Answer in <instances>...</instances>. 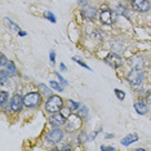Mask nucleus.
Listing matches in <instances>:
<instances>
[{"label": "nucleus", "instance_id": "22", "mask_svg": "<svg viewBox=\"0 0 151 151\" xmlns=\"http://www.w3.org/2000/svg\"><path fill=\"white\" fill-rule=\"evenodd\" d=\"M115 12L118 13V14H124V16H128V11H127V8H125L124 5H122V4H119L118 6H116Z\"/></svg>", "mask_w": 151, "mask_h": 151}, {"label": "nucleus", "instance_id": "26", "mask_svg": "<svg viewBox=\"0 0 151 151\" xmlns=\"http://www.w3.org/2000/svg\"><path fill=\"white\" fill-rule=\"evenodd\" d=\"M114 92H115L116 97H118V98L120 99V101H123V99L125 98V93H124V92H122V91H120V89H115Z\"/></svg>", "mask_w": 151, "mask_h": 151}, {"label": "nucleus", "instance_id": "39", "mask_svg": "<svg viewBox=\"0 0 151 151\" xmlns=\"http://www.w3.org/2000/svg\"><path fill=\"white\" fill-rule=\"evenodd\" d=\"M129 1H132V0H129Z\"/></svg>", "mask_w": 151, "mask_h": 151}, {"label": "nucleus", "instance_id": "16", "mask_svg": "<svg viewBox=\"0 0 151 151\" xmlns=\"http://www.w3.org/2000/svg\"><path fill=\"white\" fill-rule=\"evenodd\" d=\"M8 101H9V94L5 91H1L0 92V105H1V107H4Z\"/></svg>", "mask_w": 151, "mask_h": 151}, {"label": "nucleus", "instance_id": "10", "mask_svg": "<svg viewBox=\"0 0 151 151\" xmlns=\"http://www.w3.org/2000/svg\"><path fill=\"white\" fill-rule=\"evenodd\" d=\"M49 123L52 124L54 128H60L66 124V116L62 115V112H56V114H52V116L49 118Z\"/></svg>", "mask_w": 151, "mask_h": 151}, {"label": "nucleus", "instance_id": "17", "mask_svg": "<svg viewBox=\"0 0 151 151\" xmlns=\"http://www.w3.org/2000/svg\"><path fill=\"white\" fill-rule=\"evenodd\" d=\"M88 139H89V137H88V134H87V132L81 130V132L79 133V136H78V142H79V143H87Z\"/></svg>", "mask_w": 151, "mask_h": 151}, {"label": "nucleus", "instance_id": "8", "mask_svg": "<svg viewBox=\"0 0 151 151\" xmlns=\"http://www.w3.org/2000/svg\"><path fill=\"white\" fill-rule=\"evenodd\" d=\"M81 16L84 17V18L89 19V21H93L94 18H97L98 16V11L97 8L93 5H84L83 8H81Z\"/></svg>", "mask_w": 151, "mask_h": 151}, {"label": "nucleus", "instance_id": "11", "mask_svg": "<svg viewBox=\"0 0 151 151\" xmlns=\"http://www.w3.org/2000/svg\"><path fill=\"white\" fill-rule=\"evenodd\" d=\"M128 65L132 68H143L145 67V60H143L142 56L136 54V56L130 57L128 60Z\"/></svg>", "mask_w": 151, "mask_h": 151}, {"label": "nucleus", "instance_id": "12", "mask_svg": "<svg viewBox=\"0 0 151 151\" xmlns=\"http://www.w3.org/2000/svg\"><path fill=\"white\" fill-rule=\"evenodd\" d=\"M133 106H134V110L139 115H146L147 112H149V106L146 105L145 101H137V102H134Z\"/></svg>", "mask_w": 151, "mask_h": 151}, {"label": "nucleus", "instance_id": "1", "mask_svg": "<svg viewBox=\"0 0 151 151\" xmlns=\"http://www.w3.org/2000/svg\"><path fill=\"white\" fill-rule=\"evenodd\" d=\"M44 107H45V111L48 114H56V112L61 111L63 107V99L60 97V96H49L48 99L45 101V105H44Z\"/></svg>", "mask_w": 151, "mask_h": 151}, {"label": "nucleus", "instance_id": "6", "mask_svg": "<svg viewBox=\"0 0 151 151\" xmlns=\"http://www.w3.org/2000/svg\"><path fill=\"white\" fill-rule=\"evenodd\" d=\"M130 5H132V8L136 12H139V13H146L151 8V4L149 0H132Z\"/></svg>", "mask_w": 151, "mask_h": 151}, {"label": "nucleus", "instance_id": "35", "mask_svg": "<svg viewBox=\"0 0 151 151\" xmlns=\"http://www.w3.org/2000/svg\"><path fill=\"white\" fill-rule=\"evenodd\" d=\"M78 3H79V4H84V5H87V4H88L87 0H78Z\"/></svg>", "mask_w": 151, "mask_h": 151}, {"label": "nucleus", "instance_id": "19", "mask_svg": "<svg viewBox=\"0 0 151 151\" xmlns=\"http://www.w3.org/2000/svg\"><path fill=\"white\" fill-rule=\"evenodd\" d=\"M80 105H81L80 102H75V101H73V99H68L67 101V106L73 110V111H76V110L80 107Z\"/></svg>", "mask_w": 151, "mask_h": 151}, {"label": "nucleus", "instance_id": "37", "mask_svg": "<svg viewBox=\"0 0 151 151\" xmlns=\"http://www.w3.org/2000/svg\"><path fill=\"white\" fill-rule=\"evenodd\" d=\"M105 137H106V138H112V137H114V134H106Z\"/></svg>", "mask_w": 151, "mask_h": 151}, {"label": "nucleus", "instance_id": "13", "mask_svg": "<svg viewBox=\"0 0 151 151\" xmlns=\"http://www.w3.org/2000/svg\"><path fill=\"white\" fill-rule=\"evenodd\" d=\"M137 141H138V134H136V133H130V134L123 137L120 142H122L123 146H129V145H132L133 142H137Z\"/></svg>", "mask_w": 151, "mask_h": 151}, {"label": "nucleus", "instance_id": "34", "mask_svg": "<svg viewBox=\"0 0 151 151\" xmlns=\"http://www.w3.org/2000/svg\"><path fill=\"white\" fill-rule=\"evenodd\" d=\"M60 68H61V71H66L67 70V67H66V65H65V63H61L60 65Z\"/></svg>", "mask_w": 151, "mask_h": 151}, {"label": "nucleus", "instance_id": "27", "mask_svg": "<svg viewBox=\"0 0 151 151\" xmlns=\"http://www.w3.org/2000/svg\"><path fill=\"white\" fill-rule=\"evenodd\" d=\"M56 76L58 78V81H60V83H62V84L65 85V87H67V85H68V81H67L65 78L61 76V74H60V73H56Z\"/></svg>", "mask_w": 151, "mask_h": 151}, {"label": "nucleus", "instance_id": "14", "mask_svg": "<svg viewBox=\"0 0 151 151\" xmlns=\"http://www.w3.org/2000/svg\"><path fill=\"white\" fill-rule=\"evenodd\" d=\"M5 66H6L5 71L9 76H16V75H18V71H17V67H16V65L13 61H8V63H6Z\"/></svg>", "mask_w": 151, "mask_h": 151}, {"label": "nucleus", "instance_id": "23", "mask_svg": "<svg viewBox=\"0 0 151 151\" xmlns=\"http://www.w3.org/2000/svg\"><path fill=\"white\" fill-rule=\"evenodd\" d=\"M50 87H52L54 91H57V92H63V87L60 83L54 81V80H50Z\"/></svg>", "mask_w": 151, "mask_h": 151}, {"label": "nucleus", "instance_id": "18", "mask_svg": "<svg viewBox=\"0 0 151 151\" xmlns=\"http://www.w3.org/2000/svg\"><path fill=\"white\" fill-rule=\"evenodd\" d=\"M39 89H40V93H42V94L48 96V97H49V96H52V94H50V92H52V91H49V88H48L45 84L40 83L39 84Z\"/></svg>", "mask_w": 151, "mask_h": 151}, {"label": "nucleus", "instance_id": "38", "mask_svg": "<svg viewBox=\"0 0 151 151\" xmlns=\"http://www.w3.org/2000/svg\"><path fill=\"white\" fill-rule=\"evenodd\" d=\"M137 150H138V151H145L146 149H143V147H139V149H137Z\"/></svg>", "mask_w": 151, "mask_h": 151}, {"label": "nucleus", "instance_id": "2", "mask_svg": "<svg viewBox=\"0 0 151 151\" xmlns=\"http://www.w3.org/2000/svg\"><path fill=\"white\" fill-rule=\"evenodd\" d=\"M127 80L129 81L130 85H141L145 80V71L143 68H132L128 74H127Z\"/></svg>", "mask_w": 151, "mask_h": 151}, {"label": "nucleus", "instance_id": "29", "mask_svg": "<svg viewBox=\"0 0 151 151\" xmlns=\"http://www.w3.org/2000/svg\"><path fill=\"white\" fill-rule=\"evenodd\" d=\"M101 150L102 151H114L115 147L114 146H101Z\"/></svg>", "mask_w": 151, "mask_h": 151}, {"label": "nucleus", "instance_id": "15", "mask_svg": "<svg viewBox=\"0 0 151 151\" xmlns=\"http://www.w3.org/2000/svg\"><path fill=\"white\" fill-rule=\"evenodd\" d=\"M88 112H89V111H88V107H87V106H85L84 104H81L80 107L76 110V115H78L80 119L87 118V116H88Z\"/></svg>", "mask_w": 151, "mask_h": 151}, {"label": "nucleus", "instance_id": "25", "mask_svg": "<svg viewBox=\"0 0 151 151\" xmlns=\"http://www.w3.org/2000/svg\"><path fill=\"white\" fill-rule=\"evenodd\" d=\"M5 21L8 22L9 25H11V26L13 27V30H16V31H21V27H19L18 25H17V23H14V22H13L11 18H5Z\"/></svg>", "mask_w": 151, "mask_h": 151}, {"label": "nucleus", "instance_id": "30", "mask_svg": "<svg viewBox=\"0 0 151 151\" xmlns=\"http://www.w3.org/2000/svg\"><path fill=\"white\" fill-rule=\"evenodd\" d=\"M8 61H9V60H6L5 54H4V53H1V61H0V63H1V66H4V65L8 63Z\"/></svg>", "mask_w": 151, "mask_h": 151}, {"label": "nucleus", "instance_id": "24", "mask_svg": "<svg viewBox=\"0 0 151 151\" xmlns=\"http://www.w3.org/2000/svg\"><path fill=\"white\" fill-rule=\"evenodd\" d=\"M73 61H74V62H76V63H79V65H80V66H81V67L87 68V70H91V67H89V66H88V65H87V63H85V62H83V61H81V60H79V58H76V57H74V58H73Z\"/></svg>", "mask_w": 151, "mask_h": 151}, {"label": "nucleus", "instance_id": "7", "mask_svg": "<svg viewBox=\"0 0 151 151\" xmlns=\"http://www.w3.org/2000/svg\"><path fill=\"white\" fill-rule=\"evenodd\" d=\"M23 97L19 93H14L11 98V110L13 112H21L23 107Z\"/></svg>", "mask_w": 151, "mask_h": 151}, {"label": "nucleus", "instance_id": "28", "mask_svg": "<svg viewBox=\"0 0 151 151\" xmlns=\"http://www.w3.org/2000/svg\"><path fill=\"white\" fill-rule=\"evenodd\" d=\"M49 60H50V62H52V63L56 62V52H54V50H50V53H49Z\"/></svg>", "mask_w": 151, "mask_h": 151}, {"label": "nucleus", "instance_id": "36", "mask_svg": "<svg viewBox=\"0 0 151 151\" xmlns=\"http://www.w3.org/2000/svg\"><path fill=\"white\" fill-rule=\"evenodd\" d=\"M18 35H19V36H26L27 32H26V31H18Z\"/></svg>", "mask_w": 151, "mask_h": 151}, {"label": "nucleus", "instance_id": "5", "mask_svg": "<svg viewBox=\"0 0 151 151\" xmlns=\"http://www.w3.org/2000/svg\"><path fill=\"white\" fill-rule=\"evenodd\" d=\"M105 62L112 68H120L124 63V61L118 53H110L105 57Z\"/></svg>", "mask_w": 151, "mask_h": 151}, {"label": "nucleus", "instance_id": "31", "mask_svg": "<svg viewBox=\"0 0 151 151\" xmlns=\"http://www.w3.org/2000/svg\"><path fill=\"white\" fill-rule=\"evenodd\" d=\"M61 111H62V115H65V116H66V118H67V116L70 115V112L73 111V110H71L70 107H68V109H63V110H61Z\"/></svg>", "mask_w": 151, "mask_h": 151}, {"label": "nucleus", "instance_id": "21", "mask_svg": "<svg viewBox=\"0 0 151 151\" xmlns=\"http://www.w3.org/2000/svg\"><path fill=\"white\" fill-rule=\"evenodd\" d=\"M44 17L48 19V21H50L52 23H56L57 22V18H56V16L53 14L52 12H49V11H47L45 13H44Z\"/></svg>", "mask_w": 151, "mask_h": 151}, {"label": "nucleus", "instance_id": "3", "mask_svg": "<svg viewBox=\"0 0 151 151\" xmlns=\"http://www.w3.org/2000/svg\"><path fill=\"white\" fill-rule=\"evenodd\" d=\"M63 136H65V133H63L62 129L54 128L45 134V137H44V142H45L47 145H57V143H60L61 141L63 139Z\"/></svg>", "mask_w": 151, "mask_h": 151}, {"label": "nucleus", "instance_id": "20", "mask_svg": "<svg viewBox=\"0 0 151 151\" xmlns=\"http://www.w3.org/2000/svg\"><path fill=\"white\" fill-rule=\"evenodd\" d=\"M8 78H9V75L6 74L5 68H1V71H0V83H1V84H5L6 80H8Z\"/></svg>", "mask_w": 151, "mask_h": 151}, {"label": "nucleus", "instance_id": "33", "mask_svg": "<svg viewBox=\"0 0 151 151\" xmlns=\"http://www.w3.org/2000/svg\"><path fill=\"white\" fill-rule=\"evenodd\" d=\"M146 101L151 104V91H149V93H147V96H146Z\"/></svg>", "mask_w": 151, "mask_h": 151}, {"label": "nucleus", "instance_id": "4", "mask_svg": "<svg viewBox=\"0 0 151 151\" xmlns=\"http://www.w3.org/2000/svg\"><path fill=\"white\" fill-rule=\"evenodd\" d=\"M23 104H25V106L29 109L37 107V106L42 104V93H39V92L27 93L25 97H23Z\"/></svg>", "mask_w": 151, "mask_h": 151}, {"label": "nucleus", "instance_id": "32", "mask_svg": "<svg viewBox=\"0 0 151 151\" xmlns=\"http://www.w3.org/2000/svg\"><path fill=\"white\" fill-rule=\"evenodd\" d=\"M71 149H73V146L71 145H63V146L58 147V150H71Z\"/></svg>", "mask_w": 151, "mask_h": 151}, {"label": "nucleus", "instance_id": "9", "mask_svg": "<svg viewBox=\"0 0 151 151\" xmlns=\"http://www.w3.org/2000/svg\"><path fill=\"white\" fill-rule=\"evenodd\" d=\"M99 21L104 25H111L112 23V13L110 11L107 5L101 6V12H99Z\"/></svg>", "mask_w": 151, "mask_h": 151}]
</instances>
